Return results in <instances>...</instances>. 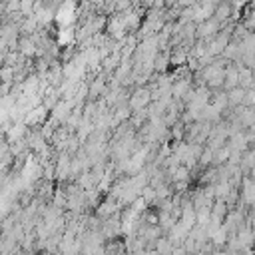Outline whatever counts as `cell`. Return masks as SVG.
<instances>
[{
    "instance_id": "1",
    "label": "cell",
    "mask_w": 255,
    "mask_h": 255,
    "mask_svg": "<svg viewBox=\"0 0 255 255\" xmlns=\"http://www.w3.org/2000/svg\"><path fill=\"white\" fill-rule=\"evenodd\" d=\"M195 30H197V36H201V38H211L215 32H219V24H217L213 18H207V20H203L199 26H195Z\"/></svg>"
},
{
    "instance_id": "2",
    "label": "cell",
    "mask_w": 255,
    "mask_h": 255,
    "mask_svg": "<svg viewBox=\"0 0 255 255\" xmlns=\"http://www.w3.org/2000/svg\"><path fill=\"white\" fill-rule=\"evenodd\" d=\"M147 100H149V92H147V90H139V92H135V94L131 96L129 106H131L133 110H141V108L147 104Z\"/></svg>"
},
{
    "instance_id": "3",
    "label": "cell",
    "mask_w": 255,
    "mask_h": 255,
    "mask_svg": "<svg viewBox=\"0 0 255 255\" xmlns=\"http://www.w3.org/2000/svg\"><path fill=\"white\" fill-rule=\"evenodd\" d=\"M20 48H22V54H24V56H30V54L36 52V46H34V42H32L30 38H22V40H20Z\"/></svg>"
},
{
    "instance_id": "4",
    "label": "cell",
    "mask_w": 255,
    "mask_h": 255,
    "mask_svg": "<svg viewBox=\"0 0 255 255\" xmlns=\"http://www.w3.org/2000/svg\"><path fill=\"white\" fill-rule=\"evenodd\" d=\"M32 6H34V0H20V12H24L26 16H32Z\"/></svg>"
}]
</instances>
